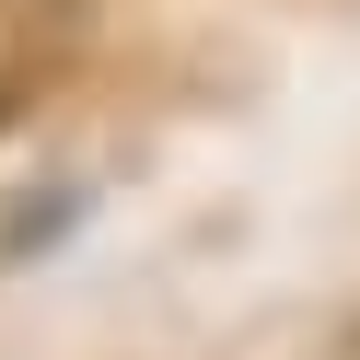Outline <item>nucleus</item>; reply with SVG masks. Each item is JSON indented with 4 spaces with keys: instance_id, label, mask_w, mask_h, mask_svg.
Here are the masks:
<instances>
[]
</instances>
